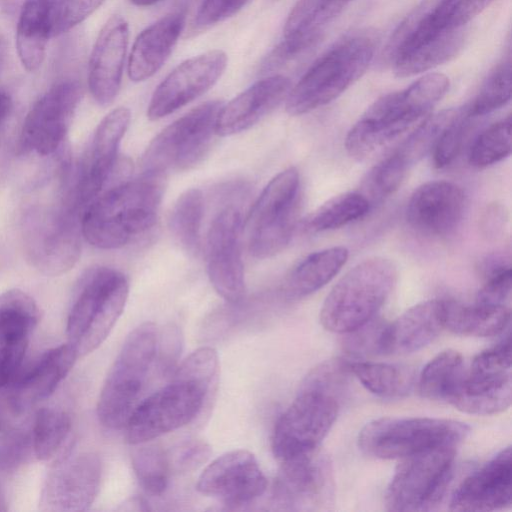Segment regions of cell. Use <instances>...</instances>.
Returning <instances> with one entry per match:
<instances>
[{"label":"cell","mask_w":512,"mask_h":512,"mask_svg":"<svg viewBox=\"0 0 512 512\" xmlns=\"http://www.w3.org/2000/svg\"><path fill=\"white\" fill-rule=\"evenodd\" d=\"M81 96V85L73 79L50 87L25 117L20 137L22 149L42 156L56 152L65 139Z\"/></svg>","instance_id":"9a60e30c"},{"label":"cell","mask_w":512,"mask_h":512,"mask_svg":"<svg viewBox=\"0 0 512 512\" xmlns=\"http://www.w3.org/2000/svg\"><path fill=\"white\" fill-rule=\"evenodd\" d=\"M367 198L357 192L340 194L313 211L304 221V228L319 233L340 228L362 218L370 210Z\"/></svg>","instance_id":"f35d334b"},{"label":"cell","mask_w":512,"mask_h":512,"mask_svg":"<svg viewBox=\"0 0 512 512\" xmlns=\"http://www.w3.org/2000/svg\"><path fill=\"white\" fill-rule=\"evenodd\" d=\"M465 205V194L458 185L449 181H430L411 195L406 219L421 234L446 236L459 225Z\"/></svg>","instance_id":"d4e9b609"},{"label":"cell","mask_w":512,"mask_h":512,"mask_svg":"<svg viewBox=\"0 0 512 512\" xmlns=\"http://www.w3.org/2000/svg\"><path fill=\"white\" fill-rule=\"evenodd\" d=\"M386 322L372 318L356 329L345 334L343 348L345 352L354 358L369 355H382V338Z\"/></svg>","instance_id":"7dc6e473"},{"label":"cell","mask_w":512,"mask_h":512,"mask_svg":"<svg viewBox=\"0 0 512 512\" xmlns=\"http://www.w3.org/2000/svg\"><path fill=\"white\" fill-rule=\"evenodd\" d=\"M250 0H202L195 17L197 28L223 22L238 13Z\"/></svg>","instance_id":"816d5d0a"},{"label":"cell","mask_w":512,"mask_h":512,"mask_svg":"<svg viewBox=\"0 0 512 512\" xmlns=\"http://www.w3.org/2000/svg\"><path fill=\"white\" fill-rule=\"evenodd\" d=\"M511 152V118L498 121L482 131L469 151V163L476 168L493 165Z\"/></svg>","instance_id":"7bdbcfd3"},{"label":"cell","mask_w":512,"mask_h":512,"mask_svg":"<svg viewBox=\"0 0 512 512\" xmlns=\"http://www.w3.org/2000/svg\"><path fill=\"white\" fill-rule=\"evenodd\" d=\"M333 496L332 469L325 457L315 451L281 461L273 486V501L280 508L328 510Z\"/></svg>","instance_id":"e0dca14e"},{"label":"cell","mask_w":512,"mask_h":512,"mask_svg":"<svg viewBox=\"0 0 512 512\" xmlns=\"http://www.w3.org/2000/svg\"><path fill=\"white\" fill-rule=\"evenodd\" d=\"M196 488L227 506L238 507L260 497L267 488V480L255 456L238 449L213 460L200 474Z\"/></svg>","instance_id":"ffe728a7"},{"label":"cell","mask_w":512,"mask_h":512,"mask_svg":"<svg viewBox=\"0 0 512 512\" xmlns=\"http://www.w3.org/2000/svg\"><path fill=\"white\" fill-rule=\"evenodd\" d=\"M350 374L349 361L327 360L314 367L305 376L300 387L322 391L341 399Z\"/></svg>","instance_id":"bcb514c9"},{"label":"cell","mask_w":512,"mask_h":512,"mask_svg":"<svg viewBox=\"0 0 512 512\" xmlns=\"http://www.w3.org/2000/svg\"><path fill=\"white\" fill-rule=\"evenodd\" d=\"M7 54V44L5 38L0 35V71L3 67L5 58Z\"/></svg>","instance_id":"680465c9"},{"label":"cell","mask_w":512,"mask_h":512,"mask_svg":"<svg viewBox=\"0 0 512 512\" xmlns=\"http://www.w3.org/2000/svg\"><path fill=\"white\" fill-rule=\"evenodd\" d=\"M129 26L120 15L111 16L101 28L88 63V87L101 106L111 104L120 90Z\"/></svg>","instance_id":"603a6c76"},{"label":"cell","mask_w":512,"mask_h":512,"mask_svg":"<svg viewBox=\"0 0 512 512\" xmlns=\"http://www.w3.org/2000/svg\"><path fill=\"white\" fill-rule=\"evenodd\" d=\"M467 39V28L445 31L391 54L394 73L411 77L427 72L454 58Z\"/></svg>","instance_id":"1f68e13d"},{"label":"cell","mask_w":512,"mask_h":512,"mask_svg":"<svg viewBox=\"0 0 512 512\" xmlns=\"http://www.w3.org/2000/svg\"><path fill=\"white\" fill-rule=\"evenodd\" d=\"M241 231V213L229 206L212 220L207 234L208 277L215 291L230 303L241 301L245 294Z\"/></svg>","instance_id":"ac0fdd59"},{"label":"cell","mask_w":512,"mask_h":512,"mask_svg":"<svg viewBox=\"0 0 512 512\" xmlns=\"http://www.w3.org/2000/svg\"><path fill=\"white\" fill-rule=\"evenodd\" d=\"M209 455L208 447L201 442H192L184 445L176 453L175 465L180 470L194 469L205 462Z\"/></svg>","instance_id":"11a10c76"},{"label":"cell","mask_w":512,"mask_h":512,"mask_svg":"<svg viewBox=\"0 0 512 512\" xmlns=\"http://www.w3.org/2000/svg\"><path fill=\"white\" fill-rule=\"evenodd\" d=\"M166 176L143 172L102 190L83 210V237L100 249H117L157 222Z\"/></svg>","instance_id":"6da1fadb"},{"label":"cell","mask_w":512,"mask_h":512,"mask_svg":"<svg viewBox=\"0 0 512 512\" xmlns=\"http://www.w3.org/2000/svg\"><path fill=\"white\" fill-rule=\"evenodd\" d=\"M227 60L224 51L215 49L180 63L154 90L147 117L161 119L206 93L224 73Z\"/></svg>","instance_id":"d6986e66"},{"label":"cell","mask_w":512,"mask_h":512,"mask_svg":"<svg viewBox=\"0 0 512 512\" xmlns=\"http://www.w3.org/2000/svg\"><path fill=\"white\" fill-rule=\"evenodd\" d=\"M349 369L371 393L382 398H399L407 395L415 381L408 367L370 361H349Z\"/></svg>","instance_id":"d590c367"},{"label":"cell","mask_w":512,"mask_h":512,"mask_svg":"<svg viewBox=\"0 0 512 512\" xmlns=\"http://www.w3.org/2000/svg\"><path fill=\"white\" fill-rule=\"evenodd\" d=\"M485 278V284L479 290L476 302L492 305H507L512 287L511 267H504Z\"/></svg>","instance_id":"f5cc1de1"},{"label":"cell","mask_w":512,"mask_h":512,"mask_svg":"<svg viewBox=\"0 0 512 512\" xmlns=\"http://www.w3.org/2000/svg\"><path fill=\"white\" fill-rule=\"evenodd\" d=\"M506 212L502 206L490 205L481 218V228L488 236H495L503 227Z\"/></svg>","instance_id":"9f6ffc18"},{"label":"cell","mask_w":512,"mask_h":512,"mask_svg":"<svg viewBox=\"0 0 512 512\" xmlns=\"http://www.w3.org/2000/svg\"><path fill=\"white\" fill-rule=\"evenodd\" d=\"M129 283L120 271L95 267L81 278L67 317L68 343L78 357L96 350L122 314Z\"/></svg>","instance_id":"277c9868"},{"label":"cell","mask_w":512,"mask_h":512,"mask_svg":"<svg viewBox=\"0 0 512 512\" xmlns=\"http://www.w3.org/2000/svg\"><path fill=\"white\" fill-rule=\"evenodd\" d=\"M131 120L126 107L110 111L98 124L88 154L72 188L84 209L106 186L116 164L120 142Z\"/></svg>","instance_id":"44dd1931"},{"label":"cell","mask_w":512,"mask_h":512,"mask_svg":"<svg viewBox=\"0 0 512 512\" xmlns=\"http://www.w3.org/2000/svg\"><path fill=\"white\" fill-rule=\"evenodd\" d=\"M376 48L377 38L369 31L352 32L338 40L291 87L286 112L299 116L335 100L367 71Z\"/></svg>","instance_id":"3957f363"},{"label":"cell","mask_w":512,"mask_h":512,"mask_svg":"<svg viewBox=\"0 0 512 512\" xmlns=\"http://www.w3.org/2000/svg\"><path fill=\"white\" fill-rule=\"evenodd\" d=\"M221 106L220 101H207L163 129L143 155V172L166 176L200 162L216 135L215 121Z\"/></svg>","instance_id":"30bf717a"},{"label":"cell","mask_w":512,"mask_h":512,"mask_svg":"<svg viewBox=\"0 0 512 512\" xmlns=\"http://www.w3.org/2000/svg\"><path fill=\"white\" fill-rule=\"evenodd\" d=\"M157 342L158 330L152 322L140 324L126 337L98 398L97 416L106 428H124L141 401L156 366Z\"/></svg>","instance_id":"5b68a950"},{"label":"cell","mask_w":512,"mask_h":512,"mask_svg":"<svg viewBox=\"0 0 512 512\" xmlns=\"http://www.w3.org/2000/svg\"><path fill=\"white\" fill-rule=\"evenodd\" d=\"M511 344L509 334L497 345L477 354L447 402L473 415H492L511 405Z\"/></svg>","instance_id":"4fadbf2b"},{"label":"cell","mask_w":512,"mask_h":512,"mask_svg":"<svg viewBox=\"0 0 512 512\" xmlns=\"http://www.w3.org/2000/svg\"><path fill=\"white\" fill-rule=\"evenodd\" d=\"M71 430V418L61 409L46 407L36 413L31 430L32 447L38 460L55 457Z\"/></svg>","instance_id":"ab89813d"},{"label":"cell","mask_w":512,"mask_h":512,"mask_svg":"<svg viewBox=\"0 0 512 512\" xmlns=\"http://www.w3.org/2000/svg\"><path fill=\"white\" fill-rule=\"evenodd\" d=\"M211 385L173 372L168 384L136 406L124 427L126 441L147 443L187 425L201 412Z\"/></svg>","instance_id":"9c48e42d"},{"label":"cell","mask_w":512,"mask_h":512,"mask_svg":"<svg viewBox=\"0 0 512 512\" xmlns=\"http://www.w3.org/2000/svg\"><path fill=\"white\" fill-rule=\"evenodd\" d=\"M31 432L10 427L0 432V470L11 471L26 462L32 452Z\"/></svg>","instance_id":"681fc988"},{"label":"cell","mask_w":512,"mask_h":512,"mask_svg":"<svg viewBox=\"0 0 512 512\" xmlns=\"http://www.w3.org/2000/svg\"><path fill=\"white\" fill-rule=\"evenodd\" d=\"M494 0H429L410 20L416 27L438 32L465 28Z\"/></svg>","instance_id":"e575fe53"},{"label":"cell","mask_w":512,"mask_h":512,"mask_svg":"<svg viewBox=\"0 0 512 512\" xmlns=\"http://www.w3.org/2000/svg\"><path fill=\"white\" fill-rule=\"evenodd\" d=\"M160 1L162 0H130L131 3L139 7L152 6Z\"/></svg>","instance_id":"91938a15"},{"label":"cell","mask_w":512,"mask_h":512,"mask_svg":"<svg viewBox=\"0 0 512 512\" xmlns=\"http://www.w3.org/2000/svg\"><path fill=\"white\" fill-rule=\"evenodd\" d=\"M397 267L384 257L355 265L333 286L320 310L322 326L345 334L376 317L397 281Z\"/></svg>","instance_id":"8992f818"},{"label":"cell","mask_w":512,"mask_h":512,"mask_svg":"<svg viewBox=\"0 0 512 512\" xmlns=\"http://www.w3.org/2000/svg\"><path fill=\"white\" fill-rule=\"evenodd\" d=\"M511 504L512 462L508 446L460 483L451 497L450 510L487 512L503 510Z\"/></svg>","instance_id":"cb8c5ba5"},{"label":"cell","mask_w":512,"mask_h":512,"mask_svg":"<svg viewBox=\"0 0 512 512\" xmlns=\"http://www.w3.org/2000/svg\"><path fill=\"white\" fill-rule=\"evenodd\" d=\"M349 252L335 246L314 252L299 262L288 275L285 292L289 297L301 298L321 289L342 269Z\"/></svg>","instance_id":"836d02e7"},{"label":"cell","mask_w":512,"mask_h":512,"mask_svg":"<svg viewBox=\"0 0 512 512\" xmlns=\"http://www.w3.org/2000/svg\"><path fill=\"white\" fill-rule=\"evenodd\" d=\"M55 1L22 2L15 38L18 57L27 71H35L43 63L48 40L52 37Z\"/></svg>","instance_id":"4dcf8cb0"},{"label":"cell","mask_w":512,"mask_h":512,"mask_svg":"<svg viewBox=\"0 0 512 512\" xmlns=\"http://www.w3.org/2000/svg\"><path fill=\"white\" fill-rule=\"evenodd\" d=\"M7 509H8V506H7L6 496H5V493L2 489V487L0 486V511H7Z\"/></svg>","instance_id":"94428289"},{"label":"cell","mask_w":512,"mask_h":512,"mask_svg":"<svg viewBox=\"0 0 512 512\" xmlns=\"http://www.w3.org/2000/svg\"><path fill=\"white\" fill-rule=\"evenodd\" d=\"M456 447L445 446L401 459L385 492L387 510H432L452 479Z\"/></svg>","instance_id":"8fae6325"},{"label":"cell","mask_w":512,"mask_h":512,"mask_svg":"<svg viewBox=\"0 0 512 512\" xmlns=\"http://www.w3.org/2000/svg\"><path fill=\"white\" fill-rule=\"evenodd\" d=\"M181 346V335L177 327L170 325L158 333L156 365L162 375H172L174 372Z\"/></svg>","instance_id":"db71d44e"},{"label":"cell","mask_w":512,"mask_h":512,"mask_svg":"<svg viewBox=\"0 0 512 512\" xmlns=\"http://www.w3.org/2000/svg\"><path fill=\"white\" fill-rule=\"evenodd\" d=\"M458 110L447 109L427 117L394 151L409 168L432 152L444 129L456 117Z\"/></svg>","instance_id":"b9f144b4"},{"label":"cell","mask_w":512,"mask_h":512,"mask_svg":"<svg viewBox=\"0 0 512 512\" xmlns=\"http://www.w3.org/2000/svg\"><path fill=\"white\" fill-rule=\"evenodd\" d=\"M67 196L60 204L39 205L23 216L24 251L33 267L57 276L70 270L81 254V212Z\"/></svg>","instance_id":"52a82bcc"},{"label":"cell","mask_w":512,"mask_h":512,"mask_svg":"<svg viewBox=\"0 0 512 512\" xmlns=\"http://www.w3.org/2000/svg\"><path fill=\"white\" fill-rule=\"evenodd\" d=\"M446 299L418 303L393 322L387 323L382 338V355H399L418 351L444 328Z\"/></svg>","instance_id":"f546056e"},{"label":"cell","mask_w":512,"mask_h":512,"mask_svg":"<svg viewBox=\"0 0 512 512\" xmlns=\"http://www.w3.org/2000/svg\"><path fill=\"white\" fill-rule=\"evenodd\" d=\"M77 358L69 343L62 344L47 350L26 372H19L8 386L9 399L16 414L21 416L52 395Z\"/></svg>","instance_id":"83f0119b"},{"label":"cell","mask_w":512,"mask_h":512,"mask_svg":"<svg viewBox=\"0 0 512 512\" xmlns=\"http://www.w3.org/2000/svg\"><path fill=\"white\" fill-rule=\"evenodd\" d=\"M510 98L511 62L508 59L491 71L466 111L471 118L483 116L503 107Z\"/></svg>","instance_id":"ee69618b"},{"label":"cell","mask_w":512,"mask_h":512,"mask_svg":"<svg viewBox=\"0 0 512 512\" xmlns=\"http://www.w3.org/2000/svg\"><path fill=\"white\" fill-rule=\"evenodd\" d=\"M468 432L465 423L451 419L383 417L361 429L358 446L374 458L403 459L439 447H457Z\"/></svg>","instance_id":"ba28073f"},{"label":"cell","mask_w":512,"mask_h":512,"mask_svg":"<svg viewBox=\"0 0 512 512\" xmlns=\"http://www.w3.org/2000/svg\"><path fill=\"white\" fill-rule=\"evenodd\" d=\"M340 399L300 387L295 399L278 418L272 434V451L281 462L317 451L333 426Z\"/></svg>","instance_id":"5bb4252c"},{"label":"cell","mask_w":512,"mask_h":512,"mask_svg":"<svg viewBox=\"0 0 512 512\" xmlns=\"http://www.w3.org/2000/svg\"><path fill=\"white\" fill-rule=\"evenodd\" d=\"M345 5L336 0H298L286 19L282 40L271 56L273 64L292 59L321 41L327 26Z\"/></svg>","instance_id":"f1b7e54d"},{"label":"cell","mask_w":512,"mask_h":512,"mask_svg":"<svg viewBox=\"0 0 512 512\" xmlns=\"http://www.w3.org/2000/svg\"><path fill=\"white\" fill-rule=\"evenodd\" d=\"M510 322L507 305L476 302L472 305L446 300L444 328L458 335L492 337L501 334Z\"/></svg>","instance_id":"d6a6232c"},{"label":"cell","mask_w":512,"mask_h":512,"mask_svg":"<svg viewBox=\"0 0 512 512\" xmlns=\"http://www.w3.org/2000/svg\"><path fill=\"white\" fill-rule=\"evenodd\" d=\"M299 173L289 167L265 186L250 211L248 248L257 259L280 253L290 242L296 223Z\"/></svg>","instance_id":"7c38bea8"},{"label":"cell","mask_w":512,"mask_h":512,"mask_svg":"<svg viewBox=\"0 0 512 512\" xmlns=\"http://www.w3.org/2000/svg\"><path fill=\"white\" fill-rule=\"evenodd\" d=\"M464 370L463 358L455 350H445L432 358L418 378V391L426 399L446 401Z\"/></svg>","instance_id":"8d00e7d4"},{"label":"cell","mask_w":512,"mask_h":512,"mask_svg":"<svg viewBox=\"0 0 512 512\" xmlns=\"http://www.w3.org/2000/svg\"><path fill=\"white\" fill-rule=\"evenodd\" d=\"M449 87L446 75L431 72L402 90L378 98L349 130L346 151L357 160L371 156L429 114Z\"/></svg>","instance_id":"7a4b0ae2"},{"label":"cell","mask_w":512,"mask_h":512,"mask_svg":"<svg viewBox=\"0 0 512 512\" xmlns=\"http://www.w3.org/2000/svg\"><path fill=\"white\" fill-rule=\"evenodd\" d=\"M105 0H56L52 37L73 29L97 10Z\"/></svg>","instance_id":"f907efd6"},{"label":"cell","mask_w":512,"mask_h":512,"mask_svg":"<svg viewBox=\"0 0 512 512\" xmlns=\"http://www.w3.org/2000/svg\"><path fill=\"white\" fill-rule=\"evenodd\" d=\"M13 102L9 94L0 90V128L6 123L11 115Z\"/></svg>","instance_id":"6f0895ef"},{"label":"cell","mask_w":512,"mask_h":512,"mask_svg":"<svg viewBox=\"0 0 512 512\" xmlns=\"http://www.w3.org/2000/svg\"><path fill=\"white\" fill-rule=\"evenodd\" d=\"M409 166L395 153L379 162L368 174L364 195L369 203L393 194L404 180Z\"/></svg>","instance_id":"f6af8a7d"},{"label":"cell","mask_w":512,"mask_h":512,"mask_svg":"<svg viewBox=\"0 0 512 512\" xmlns=\"http://www.w3.org/2000/svg\"><path fill=\"white\" fill-rule=\"evenodd\" d=\"M187 5L177 3L173 11L146 27L136 37L127 63L131 81L149 79L167 61L183 31Z\"/></svg>","instance_id":"4316f807"},{"label":"cell","mask_w":512,"mask_h":512,"mask_svg":"<svg viewBox=\"0 0 512 512\" xmlns=\"http://www.w3.org/2000/svg\"><path fill=\"white\" fill-rule=\"evenodd\" d=\"M131 462L143 490L152 496H161L169 483L170 464L165 452L156 445L138 444Z\"/></svg>","instance_id":"60d3db41"},{"label":"cell","mask_w":512,"mask_h":512,"mask_svg":"<svg viewBox=\"0 0 512 512\" xmlns=\"http://www.w3.org/2000/svg\"><path fill=\"white\" fill-rule=\"evenodd\" d=\"M470 118L466 107L458 109L456 117L444 129L431 152L435 167L444 168L456 158L461 149Z\"/></svg>","instance_id":"c3c4849f"},{"label":"cell","mask_w":512,"mask_h":512,"mask_svg":"<svg viewBox=\"0 0 512 512\" xmlns=\"http://www.w3.org/2000/svg\"><path fill=\"white\" fill-rule=\"evenodd\" d=\"M203 213V194L196 188L183 192L171 211L169 221L172 233L182 248L192 255L200 250Z\"/></svg>","instance_id":"74e56055"},{"label":"cell","mask_w":512,"mask_h":512,"mask_svg":"<svg viewBox=\"0 0 512 512\" xmlns=\"http://www.w3.org/2000/svg\"><path fill=\"white\" fill-rule=\"evenodd\" d=\"M291 87L290 79L280 74L258 80L220 107L215 134L225 137L251 128L286 99Z\"/></svg>","instance_id":"484cf974"},{"label":"cell","mask_w":512,"mask_h":512,"mask_svg":"<svg viewBox=\"0 0 512 512\" xmlns=\"http://www.w3.org/2000/svg\"><path fill=\"white\" fill-rule=\"evenodd\" d=\"M39 319L38 305L27 293L12 289L0 296V389L19 374Z\"/></svg>","instance_id":"7402d4cb"},{"label":"cell","mask_w":512,"mask_h":512,"mask_svg":"<svg viewBox=\"0 0 512 512\" xmlns=\"http://www.w3.org/2000/svg\"><path fill=\"white\" fill-rule=\"evenodd\" d=\"M102 464L92 452L67 455L50 468L43 482L39 506L48 512L89 509L99 492Z\"/></svg>","instance_id":"2e32d148"}]
</instances>
